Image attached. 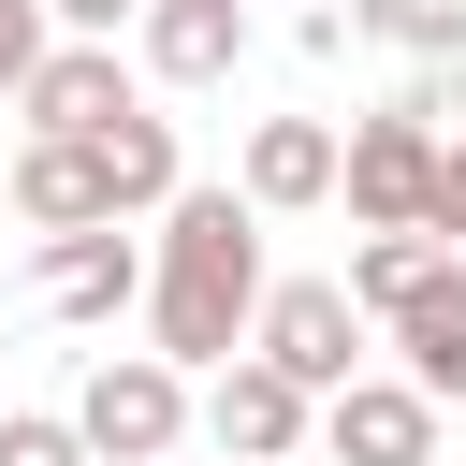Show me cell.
Segmentation results:
<instances>
[{
	"label": "cell",
	"instance_id": "8fae6325",
	"mask_svg": "<svg viewBox=\"0 0 466 466\" xmlns=\"http://www.w3.org/2000/svg\"><path fill=\"white\" fill-rule=\"evenodd\" d=\"M393 350H408V364H393V379H422V393H437V408H451V393H466V262H437V277H422V291H408V306H393Z\"/></svg>",
	"mask_w": 466,
	"mask_h": 466
},
{
	"label": "cell",
	"instance_id": "4fadbf2b",
	"mask_svg": "<svg viewBox=\"0 0 466 466\" xmlns=\"http://www.w3.org/2000/svg\"><path fill=\"white\" fill-rule=\"evenodd\" d=\"M102 189H116V218H160V204L189 189V175H175V116H146V102H131V116L102 131Z\"/></svg>",
	"mask_w": 466,
	"mask_h": 466
},
{
	"label": "cell",
	"instance_id": "e0dca14e",
	"mask_svg": "<svg viewBox=\"0 0 466 466\" xmlns=\"http://www.w3.org/2000/svg\"><path fill=\"white\" fill-rule=\"evenodd\" d=\"M44 44H58V15H44V0H0V102L44 73Z\"/></svg>",
	"mask_w": 466,
	"mask_h": 466
},
{
	"label": "cell",
	"instance_id": "d6986e66",
	"mask_svg": "<svg viewBox=\"0 0 466 466\" xmlns=\"http://www.w3.org/2000/svg\"><path fill=\"white\" fill-rule=\"evenodd\" d=\"M422 233H437V248H466V131L437 146V218H422Z\"/></svg>",
	"mask_w": 466,
	"mask_h": 466
},
{
	"label": "cell",
	"instance_id": "5bb4252c",
	"mask_svg": "<svg viewBox=\"0 0 466 466\" xmlns=\"http://www.w3.org/2000/svg\"><path fill=\"white\" fill-rule=\"evenodd\" d=\"M437 262H451L437 233H364V248H350V306H379V320H393V306H408Z\"/></svg>",
	"mask_w": 466,
	"mask_h": 466
},
{
	"label": "cell",
	"instance_id": "277c9868",
	"mask_svg": "<svg viewBox=\"0 0 466 466\" xmlns=\"http://www.w3.org/2000/svg\"><path fill=\"white\" fill-rule=\"evenodd\" d=\"M335 189H350V233H422L437 218V131L408 102H379L350 146H335Z\"/></svg>",
	"mask_w": 466,
	"mask_h": 466
},
{
	"label": "cell",
	"instance_id": "52a82bcc",
	"mask_svg": "<svg viewBox=\"0 0 466 466\" xmlns=\"http://www.w3.org/2000/svg\"><path fill=\"white\" fill-rule=\"evenodd\" d=\"M320 451L335 466H437V393L422 379H350V393H320Z\"/></svg>",
	"mask_w": 466,
	"mask_h": 466
},
{
	"label": "cell",
	"instance_id": "5b68a950",
	"mask_svg": "<svg viewBox=\"0 0 466 466\" xmlns=\"http://www.w3.org/2000/svg\"><path fill=\"white\" fill-rule=\"evenodd\" d=\"M204 437H218L233 466H291V451L320 437V393H291L262 350H233V364L204 379Z\"/></svg>",
	"mask_w": 466,
	"mask_h": 466
},
{
	"label": "cell",
	"instance_id": "6da1fadb",
	"mask_svg": "<svg viewBox=\"0 0 466 466\" xmlns=\"http://www.w3.org/2000/svg\"><path fill=\"white\" fill-rule=\"evenodd\" d=\"M262 204L248 189H175L160 204V248H146V320H160V364L189 379H218L233 350H248V320H262Z\"/></svg>",
	"mask_w": 466,
	"mask_h": 466
},
{
	"label": "cell",
	"instance_id": "30bf717a",
	"mask_svg": "<svg viewBox=\"0 0 466 466\" xmlns=\"http://www.w3.org/2000/svg\"><path fill=\"white\" fill-rule=\"evenodd\" d=\"M44 306L58 320H116V306H146V248L102 218V233H58L44 248Z\"/></svg>",
	"mask_w": 466,
	"mask_h": 466
},
{
	"label": "cell",
	"instance_id": "9a60e30c",
	"mask_svg": "<svg viewBox=\"0 0 466 466\" xmlns=\"http://www.w3.org/2000/svg\"><path fill=\"white\" fill-rule=\"evenodd\" d=\"M350 29H364V44H408L422 73L466 58V0H350Z\"/></svg>",
	"mask_w": 466,
	"mask_h": 466
},
{
	"label": "cell",
	"instance_id": "ac0fdd59",
	"mask_svg": "<svg viewBox=\"0 0 466 466\" xmlns=\"http://www.w3.org/2000/svg\"><path fill=\"white\" fill-rule=\"evenodd\" d=\"M58 15V44H116V29H146V0H44Z\"/></svg>",
	"mask_w": 466,
	"mask_h": 466
},
{
	"label": "cell",
	"instance_id": "9c48e42d",
	"mask_svg": "<svg viewBox=\"0 0 466 466\" xmlns=\"http://www.w3.org/2000/svg\"><path fill=\"white\" fill-rule=\"evenodd\" d=\"M15 218L58 248V233H102L116 189H102V146H15Z\"/></svg>",
	"mask_w": 466,
	"mask_h": 466
},
{
	"label": "cell",
	"instance_id": "7a4b0ae2",
	"mask_svg": "<svg viewBox=\"0 0 466 466\" xmlns=\"http://www.w3.org/2000/svg\"><path fill=\"white\" fill-rule=\"evenodd\" d=\"M73 437H87L102 466H175V437H189V379H175L160 350H102L87 393H73Z\"/></svg>",
	"mask_w": 466,
	"mask_h": 466
},
{
	"label": "cell",
	"instance_id": "2e32d148",
	"mask_svg": "<svg viewBox=\"0 0 466 466\" xmlns=\"http://www.w3.org/2000/svg\"><path fill=\"white\" fill-rule=\"evenodd\" d=\"M0 466H102L73 437V408H0Z\"/></svg>",
	"mask_w": 466,
	"mask_h": 466
},
{
	"label": "cell",
	"instance_id": "ba28073f",
	"mask_svg": "<svg viewBox=\"0 0 466 466\" xmlns=\"http://www.w3.org/2000/svg\"><path fill=\"white\" fill-rule=\"evenodd\" d=\"M248 58V0H146V73L160 87H233Z\"/></svg>",
	"mask_w": 466,
	"mask_h": 466
},
{
	"label": "cell",
	"instance_id": "7c38bea8",
	"mask_svg": "<svg viewBox=\"0 0 466 466\" xmlns=\"http://www.w3.org/2000/svg\"><path fill=\"white\" fill-rule=\"evenodd\" d=\"M233 189H248L262 218H277V204H335V131H320V116H262Z\"/></svg>",
	"mask_w": 466,
	"mask_h": 466
},
{
	"label": "cell",
	"instance_id": "8992f818",
	"mask_svg": "<svg viewBox=\"0 0 466 466\" xmlns=\"http://www.w3.org/2000/svg\"><path fill=\"white\" fill-rule=\"evenodd\" d=\"M15 116H29V146H102V131L131 116V73H116V44H44V73L15 87Z\"/></svg>",
	"mask_w": 466,
	"mask_h": 466
},
{
	"label": "cell",
	"instance_id": "3957f363",
	"mask_svg": "<svg viewBox=\"0 0 466 466\" xmlns=\"http://www.w3.org/2000/svg\"><path fill=\"white\" fill-rule=\"evenodd\" d=\"M248 350H262L291 393H350V379H364V306H350V277H277L262 320H248Z\"/></svg>",
	"mask_w": 466,
	"mask_h": 466
}]
</instances>
